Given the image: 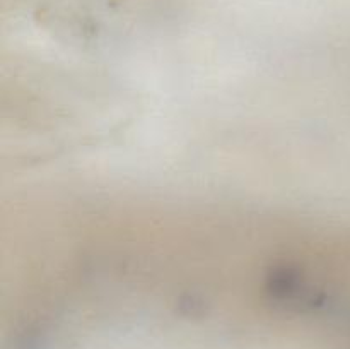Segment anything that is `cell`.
Masks as SVG:
<instances>
[{
	"label": "cell",
	"mask_w": 350,
	"mask_h": 349,
	"mask_svg": "<svg viewBox=\"0 0 350 349\" xmlns=\"http://www.w3.org/2000/svg\"><path fill=\"white\" fill-rule=\"evenodd\" d=\"M120 279H125V277H120ZM139 281H144V279H139ZM152 283H159V281H152ZM163 284H171V283H163ZM174 286H185V284H174Z\"/></svg>",
	"instance_id": "cell-1"
}]
</instances>
